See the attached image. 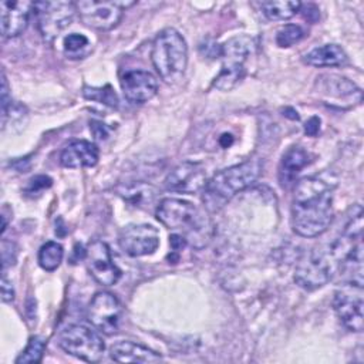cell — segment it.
Instances as JSON below:
<instances>
[{"mask_svg":"<svg viewBox=\"0 0 364 364\" xmlns=\"http://www.w3.org/2000/svg\"><path fill=\"white\" fill-rule=\"evenodd\" d=\"M333 220V188L317 176L297 182L291 203L293 230L303 237L324 233Z\"/></svg>","mask_w":364,"mask_h":364,"instance_id":"1","label":"cell"},{"mask_svg":"<svg viewBox=\"0 0 364 364\" xmlns=\"http://www.w3.org/2000/svg\"><path fill=\"white\" fill-rule=\"evenodd\" d=\"M155 213L164 226L175 230L196 249L205 247L212 237L213 229L209 216L188 200L165 198L158 203Z\"/></svg>","mask_w":364,"mask_h":364,"instance_id":"2","label":"cell"},{"mask_svg":"<svg viewBox=\"0 0 364 364\" xmlns=\"http://www.w3.org/2000/svg\"><path fill=\"white\" fill-rule=\"evenodd\" d=\"M262 172L259 159H247L215 173L203 188V205L209 212H218L236 193L250 186Z\"/></svg>","mask_w":364,"mask_h":364,"instance_id":"3","label":"cell"},{"mask_svg":"<svg viewBox=\"0 0 364 364\" xmlns=\"http://www.w3.org/2000/svg\"><path fill=\"white\" fill-rule=\"evenodd\" d=\"M151 58L165 82L179 81L188 64V46L183 36L175 28L162 30L152 44Z\"/></svg>","mask_w":364,"mask_h":364,"instance_id":"4","label":"cell"},{"mask_svg":"<svg viewBox=\"0 0 364 364\" xmlns=\"http://www.w3.org/2000/svg\"><path fill=\"white\" fill-rule=\"evenodd\" d=\"M253 50V38L236 36L222 46V70L213 81V87L220 91L235 88L245 77V63Z\"/></svg>","mask_w":364,"mask_h":364,"instance_id":"5","label":"cell"},{"mask_svg":"<svg viewBox=\"0 0 364 364\" xmlns=\"http://www.w3.org/2000/svg\"><path fill=\"white\" fill-rule=\"evenodd\" d=\"M58 344L65 353L88 363L98 361L105 348L102 337L97 330L84 324H71L65 327L60 334Z\"/></svg>","mask_w":364,"mask_h":364,"instance_id":"6","label":"cell"},{"mask_svg":"<svg viewBox=\"0 0 364 364\" xmlns=\"http://www.w3.org/2000/svg\"><path fill=\"white\" fill-rule=\"evenodd\" d=\"M33 13L44 40L53 41L71 24L77 10L73 1H36Z\"/></svg>","mask_w":364,"mask_h":364,"instance_id":"7","label":"cell"},{"mask_svg":"<svg viewBox=\"0 0 364 364\" xmlns=\"http://www.w3.org/2000/svg\"><path fill=\"white\" fill-rule=\"evenodd\" d=\"M74 4L81 21L85 26L105 31L114 28L119 23L124 9L135 4V1L80 0Z\"/></svg>","mask_w":364,"mask_h":364,"instance_id":"8","label":"cell"},{"mask_svg":"<svg viewBox=\"0 0 364 364\" xmlns=\"http://www.w3.org/2000/svg\"><path fill=\"white\" fill-rule=\"evenodd\" d=\"M333 307L340 321L348 330H363V284L348 280L343 283L334 293Z\"/></svg>","mask_w":364,"mask_h":364,"instance_id":"9","label":"cell"},{"mask_svg":"<svg viewBox=\"0 0 364 364\" xmlns=\"http://www.w3.org/2000/svg\"><path fill=\"white\" fill-rule=\"evenodd\" d=\"M331 256L317 250H309L297 263L294 282L304 290H316L327 284L333 276Z\"/></svg>","mask_w":364,"mask_h":364,"instance_id":"10","label":"cell"},{"mask_svg":"<svg viewBox=\"0 0 364 364\" xmlns=\"http://www.w3.org/2000/svg\"><path fill=\"white\" fill-rule=\"evenodd\" d=\"M121 313V303L112 293L98 291L88 304L87 317L98 331L111 336L118 330Z\"/></svg>","mask_w":364,"mask_h":364,"instance_id":"11","label":"cell"},{"mask_svg":"<svg viewBox=\"0 0 364 364\" xmlns=\"http://www.w3.org/2000/svg\"><path fill=\"white\" fill-rule=\"evenodd\" d=\"M118 243L121 249L132 257L151 255L159 246V232L156 228L146 223L128 225L119 232Z\"/></svg>","mask_w":364,"mask_h":364,"instance_id":"12","label":"cell"},{"mask_svg":"<svg viewBox=\"0 0 364 364\" xmlns=\"http://www.w3.org/2000/svg\"><path fill=\"white\" fill-rule=\"evenodd\" d=\"M85 262L91 276L102 286H112L121 277V270L112 262L109 247L101 240H94L88 245Z\"/></svg>","mask_w":364,"mask_h":364,"instance_id":"13","label":"cell"},{"mask_svg":"<svg viewBox=\"0 0 364 364\" xmlns=\"http://www.w3.org/2000/svg\"><path fill=\"white\" fill-rule=\"evenodd\" d=\"M206 169L198 162H182L165 179V188L179 193H196L206 185Z\"/></svg>","mask_w":364,"mask_h":364,"instance_id":"14","label":"cell"},{"mask_svg":"<svg viewBox=\"0 0 364 364\" xmlns=\"http://www.w3.org/2000/svg\"><path fill=\"white\" fill-rule=\"evenodd\" d=\"M121 88L129 102L144 104L155 97L158 91V81L149 71L131 70L122 75Z\"/></svg>","mask_w":364,"mask_h":364,"instance_id":"15","label":"cell"},{"mask_svg":"<svg viewBox=\"0 0 364 364\" xmlns=\"http://www.w3.org/2000/svg\"><path fill=\"white\" fill-rule=\"evenodd\" d=\"M34 3L31 1H11L3 0L0 3L1 17V34L6 38H13L20 36L28 24L30 14L33 13Z\"/></svg>","mask_w":364,"mask_h":364,"instance_id":"16","label":"cell"},{"mask_svg":"<svg viewBox=\"0 0 364 364\" xmlns=\"http://www.w3.org/2000/svg\"><path fill=\"white\" fill-rule=\"evenodd\" d=\"M98 161V148L84 139L70 142L60 155V162L65 168L94 166Z\"/></svg>","mask_w":364,"mask_h":364,"instance_id":"17","label":"cell"},{"mask_svg":"<svg viewBox=\"0 0 364 364\" xmlns=\"http://www.w3.org/2000/svg\"><path fill=\"white\" fill-rule=\"evenodd\" d=\"M109 353L111 358L117 363H156L162 360L154 350L129 340L115 343Z\"/></svg>","mask_w":364,"mask_h":364,"instance_id":"18","label":"cell"},{"mask_svg":"<svg viewBox=\"0 0 364 364\" xmlns=\"http://www.w3.org/2000/svg\"><path fill=\"white\" fill-rule=\"evenodd\" d=\"M304 63L313 67H338L347 63V55L337 44H324L309 51Z\"/></svg>","mask_w":364,"mask_h":364,"instance_id":"19","label":"cell"},{"mask_svg":"<svg viewBox=\"0 0 364 364\" xmlns=\"http://www.w3.org/2000/svg\"><path fill=\"white\" fill-rule=\"evenodd\" d=\"M309 164V154L299 148V146H293L290 148L280 161L279 165V179L280 183L283 186H287L290 182H293V179L296 178V175Z\"/></svg>","mask_w":364,"mask_h":364,"instance_id":"20","label":"cell"},{"mask_svg":"<svg viewBox=\"0 0 364 364\" xmlns=\"http://www.w3.org/2000/svg\"><path fill=\"white\" fill-rule=\"evenodd\" d=\"M119 195L124 196V199L132 203L134 206L149 208V205H152V202L156 198V191L152 185L134 183L119 191Z\"/></svg>","mask_w":364,"mask_h":364,"instance_id":"21","label":"cell"},{"mask_svg":"<svg viewBox=\"0 0 364 364\" xmlns=\"http://www.w3.org/2000/svg\"><path fill=\"white\" fill-rule=\"evenodd\" d=\"M300 1H293V0H280V1H263L262 3V10L263 14L269 20H287L293 17L299 9H300Z\"/></svg>","mask_w":364,"mask_h":364,"instance_id":"22","label":"cell"},{"mask_svg":"<svg viewBox=\"0 0 364 364\" xmlns=\"http://www.w3.org/2000/svg\"><path fill=\"white\" fill-rule=\"evenodd\" d=\"M63 256H64L63 246L60 243L51 240V242H47L46 245H43L40 247L38 263L44 270L53 272L60 266V263L63 260Z\"/></svg>","mask_w":364,"mask_h":364,"instance_id":"23","label":"cell"},{"mask_svg":"<svg viewBox=\"0 0 364 364\" xmlns=\"http://www.w3.org/2000/svg\"><path fill=\"white\" fill-rule=\"evenodd\" d=\"M324 78H327V81H324L326 84V90L328 91L330 95L333 97H361V91L360 88H357L351 81H348L344 77H338V75H324Z\"/></svg>","mask_w":364,"mask_h":364,"instance_id":"24","label":"cell"},{"mask_svg":"<svg viewBox=\"0 0 364 364\" xmlns=\"http://www.w3.org/2000/svg\"><path fill=\"white\" fill-rule=\"evenodd\" d=\"M91 51L90 40L84 34H68L64 38V53L68 58H84Z\"/></svg>","mask_w":364,"mask_h":364,"instance_id":"25","label":"cell"},{"mask_svg":"<svg viewBox=\"0 0 364 364\" xmlns=\"http://www.w3.org/2000/svg\"><path fill=\"white\" fill-rule=\"evenodd\" d=\"M44 348H46V341L41 337L34 336V337L30 338L26 350L16 358V363L17 364H21V363H40L41 358H43Z\"/></svg>","mask_w":364,"mask_h":364,"instance_id":"26","label":"cell"},{"mask_svg":"<svg viewBox=\"0 0 364 364\" xmlns=\"http://www.w3.org/2000/svg\"><path fill=\"white\" fill-rule=\"evenodd\" d=\"M304 36V31L297 24H287L282 27L276 34V44L279 47H290L300 41Z\"/></svg>","mask_w":364,"mask_h":364,"instance_id":"27","label":"cell"},{"mask_svg":"<svg viewBox=\"0 0 364 364\" xmlns=\"http://www.w3.org/2000/svg\"><path fill=\"white\" fill-rule=\"evenodd\" d=\"M84 95L90 100L104 102L112 108L118 105V97L111 85H105L102 88H84Z\"/></svg>","mask_w":364,"mask_h":364,"instance_id":"28","label":"cell"},{"mask_svg":"<svg viewBox=\"0 0 364 364\" xmlns=\"http://www.w3.org/2000/svg\"><path fill=\"white\" fill-rule=\"evenodd\" d=\"M53 185V179L47 175H37L34 178H31L27 183V186L24 188L26 195L34 196V195H40L44 189H48Z\"/></svg>","mask_w":364,"mask_h":364,"instance_id":"29","label":"cell"},{"mask_svg":"<svg viewBox=\"0 0 364 364\" xmlns=\"http://www.w3.org/2000/svg\"><path fill=\"white\" fill-rule=\"evenodd\" d=\"M16 256H17V250L13 242H7L3 240L1 242V266H3V272H6L9 264H14L16 262Z\"/></svg>","mask_w":364,"mask_h":364,"instance_id":"30","label":"cell"},{"mask_svg":"<svg viewBox=\"0 0 364 364\" xmlns=\"http://www.w3.org/2000/svg\"><path fill=\"white\" fill-rule=\"evenodd\" d=\"M11 108V97L9 92V82L4 71H1V122L6 119Z\"/></svg>","mask_w":364,"mask_h":364,"instance_id":"31","label":"cell"},{"mask_svg":"<svg viewBox=\"0 0 364 364\" xmlns=\"http://www.w3.org/2000/svg\"><path fill=\"white\" fill-rule=\"evenodd\" d=\"M1 299L4 303H10L14 300V289L11 282L7 279L6 272L1 273Z\"/></svg>","mask_w":364,"mask_h":364,"instance_id":"32","label":"cell"},{"mask_svg":"<svg viewBox=\"0 0 364 364\" xmlns=\"http://www.w3.org/2000/svg\"><path fill=\"white\" fill-rule=\"evenodd\" d=\"M299 11H303L304 18L309 21H316L318 18V9L314 4H300Z\"/></svg>","mask_w":364,"mask_h":364,"instance_id":"33","label":"cell"},{"mask_svg":"<svg viewBox=\"0 0 364 364\" xmlns=\"http://www.w3.org/2000/svg\"><path fill=\"white\" fill-rule=\"evenodd\" d=\"M320 129V118L317 117H311L307 122H306V127H304V131L307 135L310 136H316L317 132Z\"/></svg>","mask_w":364,"mask_h":364,"instance_id":"34","label":"cell"},{"mask_svg":"<svg viewBox=\"0 0 364 364\" xmlns=\"http://www.w3.org/2000/svg\"><path fill=\"white\" fill-rule=\"evenodd\" d=\"M169 243H171V247H172L173 252H179V250L186 245V240H185L181 235L173 233V235H171V237H169Z\"/></svg>","mask_w":364,"mask_h":364,"instance_id":"35","label":"cell"}]
</instances>
